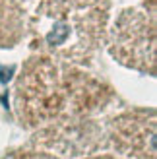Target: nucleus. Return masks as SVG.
Here are the masks:
<instances>
[{
	"instance_id": "f257e3e1",
	"label": "nucleus",
	"mask_w": 157,
	"mask_h": 159,
	"mask_svg": "<svg viewBox=\"0 0 157 159\" xmlns=\"http://www.w3.org/2000/svg\"><path fill=\"white\" fill-rule=\"evenodd\" d=\"M66 35H68V29H66L64 25H58V27L54 29V31H52V33H51L49 37H47V39H49V43L58 45V43L64 41V37H66Z\"/></svg>"
}]
</instances>
